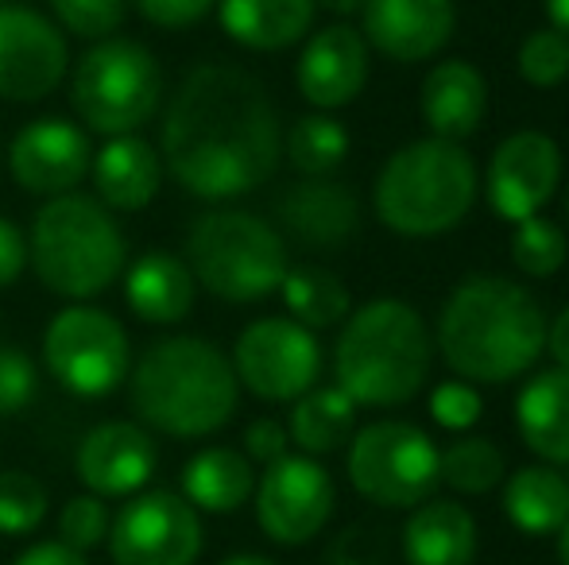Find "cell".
I'll list each match as a JSON object with an SVG mask.
<instances>
[{"instance_id": "603a6c76", "label": "cell", "mask_w": 569, "mask_h": 565, "mask_svg": "<svg viewBox=\"0 0 569 565\" xmlns=\"http://www.w3.org/2000/svg\"><path fill=\"white\" fill-rule=\"evenodd\" d=\"M120 280L128 310L148 325H179L194 310L198 283L174 252H143Z\"/></svg>"}, {"instance_id": "5b68a950", "label": "cell", "mask_w": 569, "mask_h": 565, "mask_svg": "<svg viewBox=\"0 0 569 565\" xmlns=\"http://www.w3.org/2000/svg\"><path fill=\"white\" fill-rule=\"evenodd\" d=\"M28 264L51 294L86 302L120 283L128 268V244L113 210L74 190L39 205L28 241Z\"/></svg>"}, {"instance_id": "9a60e30c", "label": "cell", "mask_w": 569, "mask_h": 565, "mask_svg": "<svg viewBox=\"0 0 569 565\" xmlns=\"http://www.w3.org/2000/svg\"><path fill=\"white\" fill-rule=\"evenodd\" d=\"M558 182H562V151H558V143L547 132L523 129L496 143L485 171V194L496 218L519 225V221L547 210Z\"/></svg>"}, {"instance_id": "83f0119b", "label": "cell", "mask_w": 569, "mask_h": 565, "mask_svg": "<svg viewBox=\"0 0 569 565\" xmlns=\"http://www.w3.org/2000/svg\"><path fill=\"white\" fill-rule=\"evenodd\" d=\"M503 515L527 538L558 535L569 519V481L555 465H523L503 476Z\"/></svg>"}, {"instance_id": "7c38bea8", "label": "cell", "mask_w": 569, "mask_h": 565, "mask_svg": "<svg viewBox=\"0 0 569 565\" xmlns=\"http://www.w3.org/2000/svg\"><path fill=\"white\" fill-rule=\"evenodd\" d=\"M113 565H198L202 558V519L182 492H136L109 523Z\"/></svg>"}, {"instance_id": "277c9868", "label": "cell", "mask_w": 569, "mask_h": 565, "mask_svg": "<svg viewBox=\"0 0 569 565\" xmlns=\"http://www.w3.org/2000/svg\"><path fill=\"white\" fill-rule=\"evenodd\" d=\"M430 361V330L403 299H372L360 310H349L333 345V376L357 407L411 403L427 387Z\"/></svg>"}, {"instance_id": "3957f363", "label": "cell", "mask_w": 569, "mask_h": 565, "mask_svg": "<svg viewBox=\"0 0 569 565\" xmlns=\"http://www.w3.org/2000/svg\"><path fill=\"white\" fill-rule=\"evenodd\" d=\"M128 392L143 426L190 442L218 434L237 415L240 380L213 341L167 337L136 361Z\"/></svg>"}, {"instance_id": "f35d334b", "label": "cell", "mask_w": 569, "mask_h": 565, "mask_svg": "<svg viewBox=\"0 0 569 565\" xmlns=\"http://www.w3.org/2000/svg\"><path fill=\"white\" fill-rule=\"evenodd\" d=\"M430 415L442 430H453V434H465L480 423L485 415V403H480L477 384L469 380H446L430 392Z\"/></svg>"}, {"instance_id": "ac0fdd59", "label": "cell", "mask_w": 569, "mask_h": 565, "mask_svg": "<svg viewBox=\"0 0 569 565\" xmlns=\"http://www.w3.org/2000/svg\"><path fill=\"white\" fill-rule=\"evenodd\" d=\"M299 93L322 113L345 109L360 98L368 85V43L349 23H330L302 43L299 67H295Z\"/></svg>"}, {"instance_id": "60d3db41", "label": "cell", "mask_w": 569, "mask_h": 565, "mask_svg": "<svg viewBox=\"0 0 569 565\" xmlns=\"http://www.w3.org/2000/svg\"><path fill=\"white\" fill-rule=\"evenodd\" d=\"M287 445H291V434L276 418H256L244 430V457L256 465H271V461L287 457Z\"/></svg>"}, {"instance_id": "f1b7e54d", "label": "cell", "mask_w": 569, "mask_h": 565, "mask_svg": "<svg viewBox=\"0 0 569 565\" xmlns=\"http://www.w3.org/2000/svg\"><path fill=\"white\" fill-rule=\"evenodd\" d=\"M287 434L307 457H322V453H338L352 434H357V403L333 387H310L299 395L291 407V423Z\"/></svg>"}, {"instance_id": "bcb514c9", "label": "cell", "mask_w": 569, "mask_h": 565, "mask_svg": "<svg viewBox=\"0 0 569 565\" xmlns=\"http://www.w3.org/2000/svg\"><path fill=\"white\" fill-rule=\"evenodd\" d=\"M315 4L326 8V12H333V16H360L368 0H315Z\"/></svg>"}, {"instance_id": "52a82bcc", "label": "cell", "mask_w": 569, "mask_h": 565, "mask_svg": "<svg viewBox=\"0 0 569 565\" xmlns=\"http://www.w3.org/2000/svg\"><path fill=\"white\" fill-rule=\"evenodd\" d=\"M187 268L213 299L260 302L279 291L291 264L276 225L244 210H213L190 225Z\"/></svg>"}, {"instance_id": "8d00e7d4", "label": "cell", "mask_w": 569, "mask_h": 565, "mask_svg": "<svg viewBox=\"0 0 569 565\" xmlns=\"http://www.w3.org/2000/svg\"><path fill=\"white\" fill-rule=\"evenodd\" d=\"M109 523H113V515H109L101 496H93V492L70 496L67 507L59 512V543H67L78 554H90L93 546L109 538Z\"/></svg>"}, {"instance_id": "836d02e7", "label": "cell", "mask_w": 569, "mask_h": 565, "mask_svg": "<svg viewBox=\"0 0 569 565\" xmlns=\"http://www.w3.org/2000/svg\"><path fill=\"white\" fill-rule=\"evenodd\" d=\"M47 519V488L31 473L0 468V535H31Z\"/></svg>"}, {"instance_id": "7dc6e473", "label": "cell", "mask_w": 569, "mask_h": 565, "mask_svg": "<svg viewBox=\"0 0 569 565\" xmlns=\"http://www.w3.org/2000/svg\"><path fill=\"white\" fill-rule=\"evenodd\" d=\"M221 565H276V562H268L263 554H232V558H226Z\"/></svg>"}, {"instance_id": "d590c367", "label": "cell", "mask_w": 569, "mask_h": 565, "mask_svg": "<svg viewBox=\"0 0 569 565\" xmlns=\"http://www.w3.org/2000/svg\"><path fill=\"white\" fill-rule=\"evenodd\" d=\"M51 12L62 31L98 43V39L120 31L128 16V0H51Z\"/></svg>"}, {"instance_id": "4fadbf2b", "label": "cell", "mask_w": 569, "mask_h": 565, "mask_svg": "<svg viewBox=\"0 0 569 565\" xmlns=\"http://www.w3.org/2000/svg\"><path fill=\"white\" fill-rule=\"evenodd\" d=\"M256 523L279 546H302L330 523L338 507V484L330 468L307 453H287V457L263 465L256 481Z\"/></svg>"}, {"instance_id": "484cf974", "label": "cell", "mask_w": 569, "mask_h": 565, "mask_svg": "<svg viewBox=\"0 0 569 565\" xmlns=\"http://www.w3.org/2000/svg\"><path fill=\"white\" fill-rule=\"evenodd\" d=\"M315 0H218L221 28L248 51H287L307 39L315 23Z\"/></svg>"}, {"instance_id": "ab89813d", "label": "cell", "mask_w": 569, "mask_h": 565, "mask_svg": "<svg viewBox=\"0 0 569 565\" xmlns=\"http://www.w3.org/2000/svg\"><path fill=\"white\" fill-rule=\"evenodd\" d=\"M132 4H136V12L151 23V28L182 31V28L202 23L206 16L218 8V0H132Z\"/></svg>"}, {"instance_id": "1f68e13d", "label": "cell", "mask_w": 569, "mask_h": 565, "mask_svg": "<svg viewBox=\"0 0 569 565\" xmlns=\"http://www.w3.org/2000/svg\"><path fill=\"white\" fill-rule=\"evenodd\" d=\"M283 151L291 159V167L307 179H326L330 171H338L349 155V132L341 121H333L330 113H310L287 129Z\"/></svg>"}, {"instance_id": "5bb4252c", "label": "cell", "mask_w": 569, "mask_h": 565, "mask_svg": "<svg viewBox=\"0 0 569 565\" xmlns=\"http://www.w3.org/2000/svg\"><path fill=\"white\" fill-rule=\"evenodd\" d=\"M70 47L59 23L23 4H0V98L36 105L62 85Z\"/></svg>"}, {"instance_id": "f546056e", "label": "cell", "mask_w": 569, "mask_h": 565, "mask_svg": "<svg viewBox=\"0 0 569 565\" xmlns=\"http://www.w3.org/2000/svg\"><path fill=\"white\" fill-rule=\"evenodd\" d=\"M279 294H283V302H287V314L315 333L330 330V325H341L352 310L349 286L318 264L287 268L283 283H279Z\"/></svg>"}, {"instance_id": "6da1fadb", "label": "cell", "mask_w": 569, "mask_h": 565, "mask_svg": "<svg viewBox=\"0 0 569 565\" xmlns=\"http://www.w3.org/2000/svg\"><path fill=\"white\" fill-rule=\"evenodd\" d=\"M283 159V129L263 82L232 62H202L163 113V163L187 194L229 202L252 194Z\"/></svg>"}, {"instance_id": "4316f807", "label": "cell", "mask_w": 569, "mask_h": 565, "mask_svg": "<svg viewBox=\"0 0 569 565\" xmlns=\"http://www.w3.org/2000/svg\"><path fill=\"white\" fill-rule=\"evenodd\" d=\"M256 492V468L240 450L206 445L182 465V496L194 512L229 515L244 507Z\"/></svg>"}, {"instance_id": "8fae6325", "label": "cell", "mask_w": 569, "mask_h": 565, "mask_svg": "<svg viewBox=\"0 0 569 565\" xmlns=\"http://www.w3.org/2000/svg\"><path fill=\"white\" fill-rule=\"evenodd\" d=\"M229 361L240 387L268 403H295L310 387H318V376H322V345L315 330L299 325L295 317L248 322Z\"/></svg>"}, {"instance_id": "f907efd6", "label": "cell", "mask_w": 569, "mask_h": 565, "mask_svg": "<svg viewBox=\"0 0 569 565\" xmlns=\"http://www.w3.org/2000/svg\"><path fill=\"white\" fill-rule=\"evenodd\" d=\"M0 4H20V0H0Z\"/></svg>"}, {"instance_id": "681fc988", "label": "cell", "mask_w": 569, "mask_h": 565, "mask_svg": "<svg viewBox=\"0 0 569 565\" xmlns=\"http://www.w3.org/2000/svg\"><path fill=\"white\" fill-rule=\"evenodd\" d=\"M566 218H569V186H566Z\"/></svg>"}, {"instance_id": "e575fe53", "label": "cell", "mask_w": 569, "mask_h": 565, "mask_svg": "<svg viewBox=\"0 0 569 565\" xmlns=\"http://www.w3.org/2000/svg\"><path fill=\"white\" fill-rule=\"evenodd\" d=\"M516 67L523 74V82L550 90V85H562L569 78V36L558 28H535L531 36L519 43Z\"/></svg>"}, {"instance_id": "b9f144b4", "label": "cell", "mask_w": 569, "mask_h": 565, "mask_svg": "<svg viewBox=\"0 0 569 565\" xmlns=\"http://www.w3.org/2000/svg\"><path fill=\"white\" fill-rule=\"evenodd\" d=\"M28 268V241L8 218H0V291L12 286Z\"/></svg>"}, {"instance_id": "d6a6232c", "label": "cell", "mask_w": 569, "mask_h": 565, "mask_svg": "<svg viewBox=\"0 0 569 565\" xmlns=\"http://www.w3.org/2000/svg\"><path fill=\"white\" fill-rule=\"evenodd\" d=\"M566 256H569V236L558 221L535 213V218L519 221V225L511 229V264H516L527 280H547V275H555L558 268L566 264Z\"/></svg>"}, {"instance_id": "74e56055", "label": "cell", "mask_w": 569, "mask_h": 565, "mask_svg": "<svg viewBox=\"0 0 569 565\" xmlns=\"http://www.w3.org/2000/svg\"><path fill=\"white\" fill-rule=\"evenodd\" d=\"M39 395V372L31 356L16 345H0V418L20 415Z\"/></svg>"}, {"instance_id": "44dd1931", "label": "cell", "mask_w": 569, "mask_h": 565, "mask_svg": "<svg viewBox=\"0 0 569 565\" xmlns=\"http://www.w3.org/2000/svg\"><path fill=\"white\" fill-rule=\"evenodd\" d=\"M279 221L287 233H295L302 244L315 249H333L345 244L360 225V205L345 182L326 179H302L279 198Z\"/></svg>"}, {"instance_id": "ba28073f", "label": "cell", "mask_w": 569, "mask_h": 565, "mask_svg": "<svg viewBox=\"0 0 569 565\" xmlns=\"http://www.w3.org/2000/svg\"><path fill=\"white\" fill-rule=\"evenodd\" d=\"M70 101L98 137H132L163 105V67L136 39H98L78 59Z\"/></svg>"}, {"instance_id": "9c48e42d", "label": "cell", "mask_w": 569, "mask_h": 565, "mask_svg": "<svg viewBox=\"0 0 569 565\" xmlns=\"http://www.w3.org/2000/svg\"><path fill=\"white\" fill-rule=\"evenodd\" d=\"M345 468L352 488L380 507H419L442 484L435 437L399 418L360 426L349 437Z\"/></svg>"}, {"instance_id": "f6af8a7d", "label": "cell", "mask_w": 569, "mask_h": 565, "mask_svg": "<svg viewBox=\"0 0 569 565\" xmlns=\"http://www.w3.org/2000/svg\"><path fill=\"white\" fill-rule=\"evenodd\" d=\"M550 16V28H558L562 36H569V0H542Z\"/></svg>"}, {"instance_id": "7a4b0ae2", "label": "cell", "mask_w": 569, "mask_h": 565, "mask_svg": "<svg viewBox=\"0 0 569 565\" xmlns=\"http://www.w3.org/2000/svg\"><path fill=\"white\" fill-rule=\"evenodd\" d=\"M438 353L469 384H511L547 353V314L527 286L469 275L442 306Z\"/></svg>"}, {"instance_id": "ffe728a7", "label": "cell", "mask_w": 569, "mask_h": 565, "mask_svg": "<svg viewBox=\"0 0 569 565\" xmlns=\"http://www.w3.org/2000/svg\"><path fill=\"white\" fill-rule=\"evenodd\" d=\"M419 113L442 140H469L488 117V82L469 59H446L430 67L419 90Z\"/></svg>"}, {"instance_id": "30bf717a", "label": "cell", "mask_w": 569, "mask_h": 565, "mask_svg": "<svg viewBox=\"0 0 569 565\" xmlns=\"http://www.w3.org/2000/svg\"><path fill=\"white\" fill-rule=\"evenodd\" d=\"M43 364L67 392L82 400H101L128 380L132 341L109 310L67 306L51 317L43 333Z\"/></svg>"}, {"instance_id": "d4e9b609", "label": "cell", "mask_w": 569, "mask_h": 565, "mask_svg": "<svg viewBox=\"0 0 569 565\" xmlns=\"http://www.w3.org/2000/svg\"><path fill=\"white\" fill-rule=\"evenodd\" d=\"M516 430L547 465H569V372L542 369L516 400Z\"/></svg>"}, {"instance_id": "cb8c5ba5", "label": "cell", "mask_w": 569, "mask_h": 565, "mask_svg": "<svg viewBox=\"0 0 569 565\" xmlns=\"http://www.w3.org/2000/svg\"><path fill=\"white\" fill-rule=\"evenodd\" d=\"M407 565H472L477 519L457 500H422L403 527Z\"/></svg>"}, {"instance_id": "7402d4cb", "label": "cell", "mask_w": 569, "mask_h": 565, "mask_svg": "<svg viewBox=\"0 0 569 565\" xmlns=\"http://www.w3.org/2000/svg\"><path fill=\"white\" fill-rule=\"evenodd\" d=\"M93 190L106 210L136 213L156 202L159 182H163V159L148 140L132 137H109L106 148L90 163Z\"/></svg>"}, {"instance_id": "d6986e66", "label": "cell", "mask_w": 569, "mask_h": 565, "mask_svg": "<svg viewBox=\"0 0 569 565\" xmlns=\"http://www.w3.org/2000/svg\"><path fill=\"white\" fill-rule=\"evenodd\" d=\"M360 23L365 43L376 47L383 59L422 62L450 43L457 12L453 0H368Z\"/></svg>"}, {"instance_id": "c3c4849f", "label": "cell", "mask_w": 569, "mask_h": 565, "mask_svg": "<svg viewBox=\"0 0 569 565\" xmlns=\"http://www.w3.org/2000/svg\"><path fill=\"white\" fill-rule=\"evenodd\" d=\"M558 562L569 565V519H566V527L558 531Z\"/></svg>"}, {"instance_id": "2e32d148", "label": "cell", "mask_w": 569, "mask_h": 565, "mask_svg": "<svg viewBox=\"0 0 569 565\" xmlns=\"http://www.w3.org/2000/svg\"><path fill=\"white\" fill-rule=\"evenodd\" d=\"M93 148L82 124L67 117H43V121L23 124L8 143V171L16 186L36 198L74 194L90 174Z\"/></svg>"}, {"instance_id": "ee69618b", "label": "cell", "mask_w": 569, "mask_h": 565, "mask_svg": "<svg viewBox=\"0 0 569 565\" xmlns=\"http://www.w3.org/2000/svg\"><path fill=\"white\" fill-rule=\"evenodd\" d=\"M547 353L555 356V369L569 372V306L558 310L547 325Z\"/></svg>"}, {"instance_id": "e0dca14e", "label": "cell", "mask_w": 569, "mask_h": 565, "mask_svg": "<svg viewBox=\"0 0 569 565\" xmlns=\"http://www.w3.org/2000/svg\"><path fill=\"white\" fill-rule=\"evenodd\" d=\"M78 481L101 500L136 496L159 465L156 437L140 423H101L78 445Z\"/></svg>"}, {"instance_id": "7bdbcfd3", "label": "cell", "mask_w": 569, "mask_h": 565, "mask_svg": "<svg viewBox=\"0 0 569 565\" xmlns=\"http://www.w3.org/2000/svg\"><path fill=\"white\" fill-rule=\"evenodd\" d=\"M12 565H90L86 562V554L70 551L67 543H59V538H51V543H36L28 546V551L20 554Z\"/></svg>"}, {"instance_id": "8992f818", "label": "cell", "mask_w": 569, "mask_h": 565, "mask_svg": "<svg viewBox=\"0 0 569 565\" xmlns=\"http://www.w3.org/2000/svg\"><path fill=\"white\" fill-rule=\"evenodd\" d=\"M480 171L465 143L415 140L380 167L372 186L376 218L399 236H438L469 218Z\"/></svg>"}, {"instance_id": "4dcf8cb0", "label": "cell", "mask_w": 569, "mask_h": 565, "mask_svg": "<svg viewBox=\"0 0 569 565\" xmlns=\"http://www.w3.org/2000/svg\"><path fill=\"white\" fill-rule=\"evenodd\" d=\"M438 473L461 496H485V492L500 488L508 476V457L492 437L465 434L438 450Z\"/></svg>"}]
</instances>
